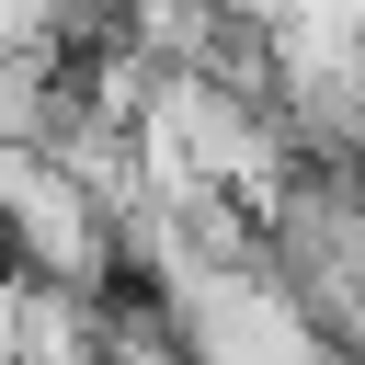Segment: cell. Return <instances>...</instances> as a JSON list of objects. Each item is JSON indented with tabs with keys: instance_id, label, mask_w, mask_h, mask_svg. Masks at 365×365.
<instances>
[{
	"instance_id": "obj_1",
	"label": "cell",
	"mask_w": 365,
	"mask_h": 365,
	"mask_svg": "<svg viewBox=\"0 0 365 365\" xmlns=\"http://www.w3.org/2000/svg\"><path fill=\"white\" fill-rule=\"evenodd\" d=\"M0 262L34 285H125V217L91 171H68L57 148H11L0 160Z\"/></svg>"
}]
</instances>
